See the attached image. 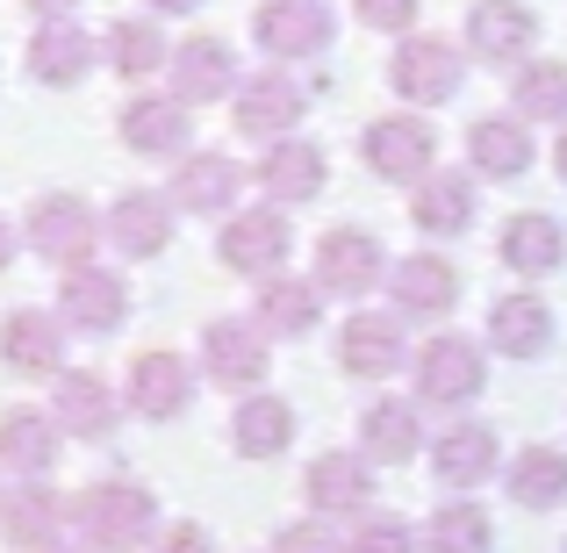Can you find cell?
<instances>
[{
	"label": "cell",
	"mask_w": 567,
	"mask_h": 553,
	"mask_svg": "<svg viewBox=\"0 0 567 553\" xmlns=\"http://www.w3.org/2000/svg\"><path fill=\"white\" fill-rule=\"evenodd\" d=\"M560 259H567V231L554 216L525 208V216L503 223V266H517V274H554Z\"/></svg>",
	"instance_id": "obj_33"
},
{
	"label": "cell",
	"mask_w": 567,
	"mask_h": 553,
	"mask_svg": "<svg viewBox=\"0 0 567 553\" xmlns=\"http://www.w3.org/2000/svg\"><path fill=\"white\" fill-rule=\"evenodd\" d=\"M72 525L86 532L94 553H144L158 540V503H152V489H137V482H94L72 503Z\"/></svg>",
	"instance_id": "obj_1"
},
{
	"label": "cell",
	"mask_w": 567,
	"mask_h": 553,
	"mask_svg": "<svg viewBox=\"0 0 567 553\" xmlns=\"http://www.w3.org/2000/svg\"><path fill=\"white\" fill-rule=\"evenodd\" d=\"M230 446L245 460H274V453H288L295 446V410L280 396H251V402H237V417H230Z\"/></svg>",
	"instance_id": "obj_32"
},
{
	"label": "cell",
	"mask_w": 567,
	"mask_h": 553,
	"mask_svg": "<svg viewBox=\"0 0 567 553\" xmlns=\"http://www.w3.org/2000/svg\"><path fill=\"white\" fill-rule=\"evenodd\" d=\"M402 360H410V346H402L395 317H352L346 331H338V367L360 373V381H388Z\"/></svg>",
	"instance_id": "obj_17"
},
{
	"label": "cell",
	"mask_w": 567,
	"mask_h": 553,
	"mask_svg": "<svg viewBox=\"0 0 567 553\" xmlns=\"http://www.w3.org/2000/svg\"><path fill=\"white\" fill-rule=\"evenodd\" d=\"M511 109L525 115V123H567V65H554V58L525 65L511 80Z\"/></svg>",
	"instance_id": "obj_37"
},
{
	"label": "cell",
	"mask_w": 567,
	"mask_h": 553,
	"mask_svg": "<svg viewBox=\"0 0 567 553\" xmlns=\"http://www.w3.org/2000/svg\"><path fill=\"white\" fill-rule=\"evenodd\" d=\"M360 446L367 460H388V468H402V460L416 453V410L402 396H381L374 410L360 417Z\"/></svg>",
	"instance_id": "obj_35"
},
{
	"label": "cell",
	"mask_w": 567,
	"mask_h": 553,
	"mask_svg": "<svg viewBox=\"0 0 567 553\" xmlns=\"http://www.w3.org/2000/svg\"><path fill=\"white\" fill-rule=\"evenodd\" d=\"M29 245L51 266H86L94 245H101V223L80 194H51V202H37V216H29Z\"/></svg>",
	"instance_id": "obj_8"
},
{
	"label": "cell",
	"mask_w": 567,
	"mask_h": 553,
	"mask_svg": "<svg viewBox=\"0 0 567 553\" xmlns=\"http://www.w3.org/2000/svg\"><path fill=\"white\" fill-rule=\"evenodd\" d=\"M123 144L130 152H144V158H181L187 152V101H173V94H144V101H130L123 109Z\"/></svg>",
	"instance_id": "obj_16"
},
{
	"label": "cell",
	"mask_w": 567,
	"mask_h": 553,
	"mask_svg": "<svg viewBox=\"0 0 567 553\" xmlns=\"http://www.w3.org/2000/svg\"><path fill=\"white\" fill-rule=\"evenodd\" d=\"M532 37H539V14H532L525 0H474L467 8V51L474 58L511 65V58L532 51Z\"/></svg>",
	"instance_id": "obj_12"
},
{
	"label": "cell",
	"mask_w": 567,
	"mask_h": 553,
	"mask_svg": "<svg viewBox=\"0 0 567 553\" xmlns=\"http://www.w3.org/2000/svg\"><path fill=\"white\" fill-rule=\"evenodd\" d=\"M460 51L445 37H402V51L388 58V86H395L402 101H416V109H431V101H453L460 94Z\"/></svg>",
	"instance_id": "obj_5"
},
{
	"label": "cell",
	"mask_w": 567,
	"mask_h": 553,
	"mask_svg": "<svg viewBox=\"0 0 567 553\" xmlns=\"http://www.w3.org/2000/svg\"><path fill=\"white\" fill-rule=\"evenodd\" d=\"M467 158L488 181H517V173H532V130L511 123V115H482L467 130Z\"/></svg>",
	"instance_id": "obj_26"
},
{
	"label": "cell",
	"mask_w": 567,
	"mask_h": 553,
	"mask_svg": "<svg viewBox=\"0 0 567 553\" xmlns=\"http://www.w3.org/2000/svg\"><path fill=\"white\" fill-rule=\"evenodd\" d=\"M431 474L445 489H482L496 474V431L488 424H453L439 446H431Z\"/></svg>",
	"instance_id": "obj_24"
},
{
	"label": "cell",
	"mask_w": 567,
	"mask_h": 553,
	"mask_svg": "<svg viewBox=\"0 0 567 553\" xmlns=\"http://www.w3.org/2000/svg\"><path fill=\"white\" fill-rule=\"evenodd\" d=\"M65 324L72 331H86V338H109V331H123V317H130V288H123V274H101V266H72L65 274Z\"/></svg>",
	"instance_id": "obj_11"
},
{
	"label": "cell",
	"mask_w": 567,
	"mask_h": 553,
	"mask_svg": "<svg viewBox=\"0 0 567 553\" xmlns=\"http://www.w3.org/2000/svg\"><path fill=\"white\" fill-rule=\"evenodd\" d=\"M14 259V231H8V216H0V266Z\"/></svg>",
	"instance_id": "obj_45"
},
{
	"label": "cell",
	"mask_w": 567,
	"mask_h": 553,
	"mask_svg": "<svg viewBox=\"0 0 567 553\" xmlns=\"http://www.w3.org/2000/svg\"><path fill=\"white\" fill-rule=\"evenodd\" d=\"M251 37L266 43V58H323L338 37V14L331 0H259V14H251Z\"/></svg>",
	"instance_id": "obj_2"
},
{
	"label": "cell",
	"mask_w": 567,
	"mask_h": 553,
	"mask_svg": "<svg viewBox=\"0 0 567 553\" xmlns=\"http://www.w3.org/2000/svg\"><path fill=\"white\" fill-rule=\"evenodd\" d=\"M554 166H560V181H567V137H560V152H554Z\"/></svg>",
	"instance_id": "obj_46"
},
{
	"label": "cell",
	"mask_w": 567,
	"mask_h": 553,
	"mask_svg": "<svg viewBox=\"0 0 567 553\" xmlns=\"http://www.w3.org/2000/svg\"><path fill=\"white\" fill-rule=\"evenodd\" d=\"M381 274H388V259H381V245H374L367 231H352V223L323 231V245H317V288H323V295H338V303H360L367 288H381Z\"/></svg>",
	"instance_id": "obj_6"
},
{
	"label": "cell",
	"mask_w": 567,
	"mask_h": 553,
	"mask_svg": "<svg viewBox=\"0 0 567 553\" xmlns=\"http://www.w3.org/2000/svg\"><path fill=\"white\" fill-rule=\"evenodd\" d=\"M410 367H416V396L439 402V410H460V402H474V396H482V381H488L482 346H474V338H460V331H439Z\"/></svg>",
	"instance_id": "obj_3"
},
{
	"label": "cell",
	"mask_w": 567,
	"mask_h": 553,
	"mask_svg": "<svg viewBox=\"0 0 567 553\" xmlns=\"http://www.w3.org/2000/svg\"><path fill=\"white\" fill-rule=\"evenodd\" d=\"M152 8H158V14H194L202 0H152Z\"/></svg>",
	"instance_id": "obj_44"
},
{
	"label": "cell",
	"mask_w": 567,
	"mask_h": 553,
	"mask_svg": "<svg viewBox=\"0 0 567 553\" xmlns=\"http://www.w3.org/2000/svg\"><path fill=\"white\" fill-rule=\"evenodd\" d=\"M51 417H58L65 431H80V439H101V431L115 424V388L101 381V373H58Z\"/></svg>",
	"instance_id": "obj_30"
},
{
	"label": "cell",
	"mask_w": 567,
	"mask_h": 553,
	"mask_svg": "<svg viewBox=\"0 0 567 553\" xmlns=\"http://www.w3.org/2000/svg\"><path fill=\"white\" fill-rule=\"evenodd\" d=\"M352 553H416V532L402 518H374V525L352 532Z\"/></svg>",
	"instance_id": "obj_40"
},
{
	"label": "cell",
	"mask_w": 567,
	"mask_h": 553,
	"mask_svg": "<svg viewBox=\"0 0 567 553\" xmlns=\"http://www.w3.org/2000/svg\"><path fill=\"white\" fill-rule=\"evenodd\" d=\"M43 553H86V546H65V540H58V546H43Z\"/></svg>",
	"instance_id": "obj_47"
},
{
	"label": "cell",
	"mask_w": 567,
	"mask_h": 553,
	"mask_svg": "<svg viewBox=\"0 0 567 553\" xmlns=\"http://www.w3.org/2000/svg\"><path fill=\"white\" fill-rule=\"evenodd\" d=\"M503 482H511L517 511H554V503H567V453H554V446H525Z\"/></svg>",
	"instance_id": "obj_34"
},
{
	"label": "cell",
	"mask_w": 567,
	"mask_h": 553,
	"mask_svg": "<svg viewBox=\"0 0 567 553\" xmlns=\"http://www.w3.org/2000/svg\"><path fill=\"white\" fill-rule=\"evenodd\" d=\"M388 288H395L402 317H445V309L460 303V266L439 259V252H410V259L388 274Z\"/></svg>",
	"instance_id": "obj_15"
},
{
	"label": "cell",
	"mask_w": 567,
	"mask_h": 553,
	"mask_svg": "<svg viewBox=\"0 0 567 553\" xmlns=\"http://www.w3.org/2000/svg\"><path fill=\"white\" fill-rule=\"evenodd\" d=\"M302 109H309V94L288 80V72H251V80L237 86V137L280 144V137H295Z\"/></svg>",
	"instance_id": "obj_7"
},
{
	"label": "cell",
	"mask_w": 567,
	"mask_h": 553,
	"mask_svg": "<svg viewBox=\"0 0 567 553\" xmlns=\"http://www.w3.org/2000/svg\"><path fill=\"white\" fill-rule=\"evenodd\" d=\"M202 367H208V381H223V388H259L266 381V331L259 324H237V317H216L202 331Z\"/></svg>",
	"instance_id": "obj_10"
},
{
	"label": "cell",
	"mask_w": 567,
	"mask_h": 553,
	"mask_svg": "<svg viewBox=\"0 0 567 553\" xmlns=\"http://www.w3.org/2000/svg\"><path fill=\"white\" fill-rule=\"evenodd\" d=\"M194 402V367L173 360V352H144L130 367V410L137 417H181Z\"/></svg>",
	"instance_id": "obj_20"
},
{
	"label": "cell",
	"mask_w": 567,
	"mask_h": 553,
	"mask_svg": "<svg viewBox=\"0 0 567 553\" xmlns=\"http://www.w3.org/2000/svg\"><path fill=\"white\" fill-rule=\"evenodd\" d=\"M410 216H416V231H424V237H460V231L474 223V187H467V173H431V181H416Z\"/></svg>",
	"instance_id": "obj_29"
},
{
	"label": "cell",
	"mask_w": 567,
	"mask_h": 553,
	"mask_svg": "<svg viewBox=\"0 0 567 553\" xmlns=\"http://www.w3.org/2000/svg\"><path fill=\"white\" fill-rule=\"evenodd\" d=\"M424 546L431 553H488L496 546V525H488L482 503H445V511L424 525Z\"/></svg>",
	"instance_id": "obj_38"
},
{
	"label": "cell",
	"mask_w": 567,
	"mask_h": 553,
	"mask_svg": "<svg viewBox=\"0 0 567 553\" xmlns=\"http://www.w3.org/2000/svg\"><path fill=\"white\" fill-rule=\"evenodd\" d=\"M58 532H65V503H58L43 482H22L8 503H0V540L8 546L43 553V546H58Z\"/></svg>",
	"instance_id": "obj_22"
},
{
	"label": "cell",
	"mask_w": 567,
	"mask_h": 553,
	"mask_svg": "<svg viewBox=\"0 0 567 553\" xmlns=\"http://www.w3.org/2000/svg\"><path fill=\"white\" fill-rule=\"evenodd\" d=\"M0 360L14 373H58L65 360V331H58V317H43V309H14L8 324H0Z\"/></svg>",
	"instance_id": "obj_25"
},
{
	"label": "cell",
	"mask_w": 567,
	"mask_h": 553,
	"mask_svg": "<svg viewBox=\"0 0 567 553\" xmlns=\"http://www.w3.org/2000/svg\"><path fill=\"white\" fill-rule=\"evenodd\" d=\"M109 237L123 245V259H158L173 237V202L166 194H123L109 208Z\"/></svg>",
	"instance_id": "obj_23"
},
{
	"label": "cell",
	"mask_w": 567,
	"mask_h": 553,
	"mask_svg": "<svg viewBox=\"0 0 567 553\" xmlns=\"http://www.w3.org/2000/svg\"><path fill=\"white\" fill-rule=\"evenodd\" d=\"M360 152H367V166H374L381 181L416 187V181H431V158H439V130H431L424 115H381V123H367Z\"/></svg>",
	"instance_id": "obj_4"
},
{
	"label": "cell",
	"mask_w": 567,
	"mask_h": 553,
	"mask_svg": "<svg viewBox=\"0 0 567 553\" xmlns=\"http://www.w3.org/2000/svg\"><path fill=\"white\" fill-rule=\"evenodd\" d=\"M51 460H58V417L51 410H29V402L0 410V468L22 474V482H43Z\"/></svg>",
	"instance_id": "obj_13"
},
{
	"label": "cell",
	"mask_w": 567,
	"mask_h": 553,
	"mask_svg": "<svg viewBox=\"0 0 567 553\" xmlns=\"http://www.w3.org/2000/svg\"><path fill=\"white\" fill-rule=\"evenodd\" d=\"M317 295H323L317 280L266 274V288H259V331H274V338H309V331H317V317H323Z\"/></svg>",
	"instance_id": "obj_28"
},
{
	"label": "cell",
	"mask_w": 567,
	"mask_h": 553,
	"mask_svg": "<svg viewBox=\"0 0 567 553\" xmlns=\"http://www.w3.org/2000/svg\"><path fill=\"white\" fill-rule=\"evenodd\" d=\"M109 65L123 72V80H152V72L173 65L166 37H158V22H144V14H123V22L109 29Z\"/></svg>",
	"instance_id": "obj_36"
},
{
	"label": "cell",
	"mask_w": 567,
	"mask_h": 553,
	"mask_svg": "<svg viewBox=\"0 0 567 553\" xmlns=\"http://www.w3.org/2000/svg\"><path fill=\"white\" fill-rule=\"evenodd\" d=\"M259 187L274 194V208H288V202H317L323 194V152L309 137H280V144H266V158H259Z\"/></svg>",
	"instance_id": "obj_18"
},
{
	"label": "cell",
	"mask_w": 567,
	"mask_h": 553,
	"mask_svg": "<svg viewBox=\"0 0 567 553\" xmlns=\"http://www.w3.org/2000/svg\"><path fill=\"white\" fill-rule=\"evenodd\" d=\"M29 72H37L43 86H80L86 72H94V37H86L80 22H43L37 43H29Z\"/></svg>",
	"instance_id": "obj_19"
},
{
	"label": "cell",
	"mask_w": 567,
	"mask_h": 553,
	"mask_svg": "<svg viewBox=\"0 0 567 553\" xmlns=\"http://www.w3.org/2000/svg\"><path fill=\"white\" fill-rule=\"evenodd\" d=\"M237 158H223V152H194L181 158V173H173V202L194 208V216H223V208L237 202Z\"/></svg>",
	"instance_id": "obj_27"
},
{
	"label": "cell",
	"mask_w": 567,
	"mask_h": 553,
	"mask_svg": "<svg viewBox=\"0 0 567 553\" xmlns=\"http://www.w3.org/2000/svg\"><path fill=\"white\" fill-rule=\"evenodd\" d=\"M22 8H37V14H51V22H65V14L80 8V0H22Z\"/></svg>",
	"instance_id": "obj_43"
},
{
	"label": "cell",
	"mask_w": 567,
	"mask_h": 553,
	"mask_svg": "<svg viewBox=\"0 0 567 553\" xmlns=\"http://www.w3.org/2000/svg\"><path fill=\"white\" fill-rule=\"evenodd\" d=\"M416 8H424V0H352V14H360L367 29H410Z\"/></svg>",
	"instance_id": "obj_41"
},
{
	"label": "cell",
	"mask_w": 567,
	"mask_h": 553,
	"mask_svg": "<svg viewBox=\"0 0 567 553\" xmlns=\"http://www.w3.org/2000/svg\"><path fill=\"white\" fill-rule=\"evenodd\" d=\"M237 94V51L223 37H187L181 51H173V101H223Z\"/></svg>",
	"instance_id": "obj_14"
},
{
	"label": "cell",
	"mask_w": 567,
	"mask_h": 553,
	"mask_svg": "<svg viewBox=\"0 0 567 553\" xmlns=\"http://www.w3.org/2000/svg\"><path fill=\"white\" fill-rule=\"evenodd\" d=\"M216 252H223L230 274H259V280L280 274V259H288V216H280V208H237V216L223 223Z\"/></svg>",
	"instance_id": "obj_9"
},
{
	"label": "cell",
	"mask_w": 567,
	"mask_h": 553,
	"mask_svg": "<svg viewBox=\"0 0 567 553\" xmlns=\"http://www.w3.org/2000/svg\"><path fill=\"white\" fill-rule=\"evenodd\" d=\"M309 503H317L323 518H352L374 503V474H367V460L352 453H323L317 468H309Z\"/></svg>",
	"instance_id": "obj_31"
},
{
	"label": "cell",
	"mask_w": 567,
	"mask_h": 553,
	"mask_svg": "<svg viewBox=\"0 0 567 553\" xmlns=\"http://www.w3.org/2000/svg\"><path fill=\"white\" fill-rule=\"evenodd\" d=\"M152 553H208V532L202 525H173V532H158Z\"/></svg>",
	"instance_id": "obj_42"
},
{
	"label": "cell",
	"mask_w": 567,
	"mask_h": 553,
	"mask_svg": "<svg viewBox=\"0 0 567 553\" xmlns=\"http://www.w3.org/2000/svg\"><path fill=\"white\" fill-rule=\"evenodd\" d=\"M274 553H352V540H338L323 518H295V525H280Z\"/></svg>",
	"instance_id": "obj_39"
},
{
	"label": "cell",
	"mask_w": 567,
	"mask_h": 553,
	"mask_svg": "<svg viewBox=\"0 0 567 553\" xmlns=\"http://www.w3.org/2000/svg\"><path fill=\"white\" fill-rule=\"evenodd\" d=\"M488 346L511 352V360H539V352L554 346V309H546L539 295H503V303L488 309Z\"/></svg>",
	"instance_id": "obj_21"
}]
</instances>
